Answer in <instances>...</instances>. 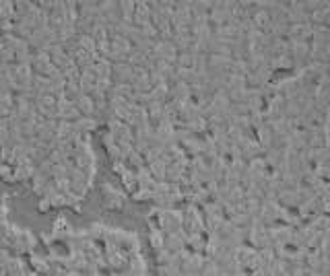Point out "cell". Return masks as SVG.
Wrapping results in <instances>:
<instances>
[{"instance_id":"cell-1","label":"cell","mask_w":330,"mask_h":276,"mask_svg":"<svg viewBox=\"0 0 330 276\" xmlns=\"http://www.w3.org/2000/svg\"><path fill=\"white\" fill-rule=\"evenodd\" d=\"M128 272H132V274H147V264H145V260L139 256V253H135V256L130 258Z\"/></svg>"}]
</instances>
